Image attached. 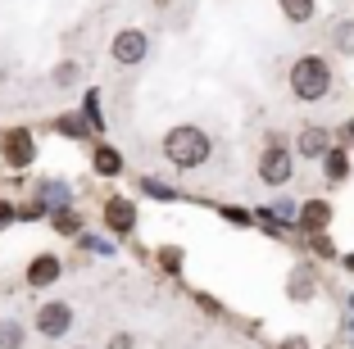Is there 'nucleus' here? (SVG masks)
Wrapping results in <instances>:
<instances>
[{
    "label": "nucleus",
    "instance_id": "obj_1",
    "mask_svg": "<svg viewBox=\"0 0 354 349\" xmlns=\"http://www.w3.org/2000/svg\"><path fill=\"white\" fill-rule=\"evenodd\" d=\"M209 154H214V141H209L205 127L177 123V127L164 132V159L177 168V173H196L200 164H209Z\"/></svg>",
    "mask_w": 354,
    "mask_h": 349
},
{
    "label": "nucleus",
    "instance_id": "obj_2",
    "mask_svg": "<svg viewBox=\"0 0 354 349\" xmlns=\"http://www.w3.org/2000/svg\"><path fill=\"white\" fill-rule=\"evenodd\" d=\"M286 86H291V95L304 100V104L327 100V91H332V64H327L323 55H300V59L291 64V73H286Z\"/></svg>",
    "mask_w": 354,
    "mask_h": 349
},
{
    "label": "nucleus",
    "instance_id": "obj_3",
    "mask_svg": "<svg viewBox=\"0 0 354 349\" xmlns=\"http://www.w3.org/2000/svg\"><path fill=\"white\" fill-rule=\"evenodd\" d=\"M291 177H295V154H291V145H286V141L272 136V141L259 150V182L263 186H286Z\"/></svg>",
    "mask_w": 354,
    "mask_h": 349
},
{
    "label": "nucleus",
    "instance_id": "obj_4",
    "mask_svg": "<svg viewBox=\"0 0 354 349\" xmlns=\"http://www.w3.org/2000/svg\"><path fill=\"white\" fill-rule=\"evenodd\" d=\"M32 327H37V336H46V340H64L68 331H73V304H68V299H50V304H41Z\"/></svg>",
    "mask_w": 354,
    "mask_h": 349
},
{
    "label": "nucleus",
    "instance_id": "obj_5",
    "mask_svg": "<svg viewBox=\"0 0 354 349\" xmlns=\"http://www.w3.org/2000/svg\"><path fill=\"white\" fill-rule=\"evenodd\" d=\"M150 55V37L141 28H123L114 32V41H109V59L123 64V68H136V64Z\"/></svg>",
    "mask_w": 354,
    "mask_h": 349
},
{
    "label": "nucleus",
    "instance_id": "obj_6",
    "mask_svg": "<svg viewBox=\"0 0 354 349\" xmlns=\"http://www.w3.org/2000/svg\"><path fill=\"white\" fill-rule=\"evenodd\" d=\"M0 159L10 168H28L37 159V141H32L28 127H10V132L0 136Z\"/></svg>",
    "mask_w": 354,
    "mask_h": 349
},
{
    "label": "nucleus",
    "instance_id": "obj_7",
    "mask_svg": "<svg viewBox=\"0 0 354 349\" xmlns=\"http://www.w3.org/2000/svg\"><path fill=\"white\" fill-rule=\"evenodd\" d=\"M104 227L118 232V236H127V232L136 227V205L127 196H109L104 200Z\"/></svg>",
    "mask_w": 354,
    "mask_h": 349
},
{
    "label": "nucleus",
    "instance_id": "obj_8",
    "mask_svg": "<svg viewBox=\"0 0 354 349\" xmlns=\"http://www.w3.org/2000/svg\"><path fill=\"white\" fill-rule=\"evenodd\" d=\"M327 150H332V136H327V127L309 123V127H300V136H295V150H291V154H300V159H323Z\"/></svg>",
    "mask_w": 354,
    "mask_h": 349
},
{
    "label": "nucleus",
    "instance_id": "obj_9",
    "mask_svg": "<svg viewBox=\"0 0 354 349\" xmlns=\"http://www.w3.org/2000/svg\"><path fill=\"white\" fill-rule=\"evenodd\" d=\"M59 277H64V263H59L55 254H37V258L28 263V286H32V290H46V286H55Z\"/></svg>",
    "mask_w": 354,
    "mask_h": 349
},
{
    "label": "nucleus",
    "instance_id": "obj_10",
    "mask_svg": "<svg viewBox=\"0 0 354 349\" xmlns=\"http://www.w3.org/2000/svg\"><path fill=\"white\" fill-rule=\"evenodd\" d=\"M286 295H291V299H300V304H304V299H313V295H318V277H313V267H309V263H295V267H291Z\"/></svg>",
    "mask_w": 354,
    "mask_h": 349
},
{
    "label": "nucleus",
    "instance_id": "obj_11",
    "mask_svg": "<svg viewBox=\"0 0 354 349\" xmlns=\"http://www.w3.org/2000/svg\"><path fill=\"white\" fill-rule=\"evenodd\" d=\"M91 164H95V173H100V177H118V173H123V154H118L114 145H95Z\"/></svg>",
    "mask_w": 354,
    "mask_h": 349
},
{
    "label": "nucleus",
    "instance_id": "obj_12",
    "mask_svg": "<svg viewBox=\"0 0 354 349\" xmlns=\"http://www.w3.org/2000/svg\"><path fill=\"white\" fill-rule=\"evenodd\" d=\"M327 223H332V209H327L323 200H309V205L300 209V227H304V232H309V227H313V232H323Z\"/></svg>",
    "mask_w": 354,
    "mask_h": 349
},
{
    "label": "nucleus",
    "instance_id": "obj_13",
    "mask_svg": "<svg viewBox=\"0 0 354 349\" xmlns=\"http://www.w3.org/2000/svg\"><path fill=\"white\" fill-rule=\"evenodd\" d=\"M332 50L345 55V59H354V19H341L332 28Z\"/></svg>",
    "mask_w": 354,
    "mask_h": 349
},
{
    "label": "nucleus",
    "instance_id": "obj_14",
    "mask_svg": "<svg viewBox=\"0 0 354 349\" xmlns=\"http://www.w3.org/2000/svg\"><path fill=\"white\" fill-rule=\"evenodd\" d=\"M323 164H327V182H332V186H341L345 177H350V154H345V150H327Z\"/></svg>",
    "mask_w": 354,
    "mask_h": 349
},
{
    "label": "nucleus",
    "instance_id": "obj_15",
    "mask_svg": "<svg viewBox=\"0 0 354 349\" xmlns=\"http://www.w3.org/2000/svg\"><path fill=\"white\" fill-rule=\"evenodd\" d=\"M28 345V327L14 318H0V349H23Z\"/></svg>",
    "mask_w": 354,
    "mask_h": 349
},
{
    "label": "nucleus",
    "instance_id": "obj_16",
    "mask_svg": "<svg viewBox=\"0 0 354 349\" xmlns=\"http://www.w3.org/2000/svg\"><path fill=\"white\" fill-rule=\"evenodd\" d=\"M55 232H59V236H77V232H82V214H77V209H59V214H55Z\"/></svg>",
    "mask_w": 354,
    "mask_h": 349
},
{
    "label": "nucleus",
    "instance_id": "obj_17",
    "mask_svg": "<svg viewBox=\"0 0 354 349\" xmlns=\"http://www.w3.org/2000/svg\"><path fill=\"white\" fill-rule=\"evenodd\" d=\"M281 14H286V23H309L313 0H281Z\"/></svg>",
    "mask_w": 354,
    "mask_h": 349
},
{
    "label": "nucleus",
    "instance_id": "obj_18",
    "mask_svg": "<svg viewBox=\"0 0 354 349\" xmlns=\"http://www.w3.org/2000/svg\"><path fill=\"white\" fill-rule=\"evenodd\" d=\"M109 349H136V336L132 331H114V336H109Z\"/></svg>",
    "mask_w": 354,
    "mask_h": 349
},
{
    "label": "nucleus",
    "instance_id": "obj_19",
    "mask_svg": "<svg viewBox=\"0 0 354 349\" xmlns=\"http://www.w3.org/2000/svg\"><path fill=\"white\" fill-rule=\"evenodd\" d=\"M55 82H59V86L77 82V64H59V68H55Z\"/></svg>",
    "mask_w": 354,
    "mask_h": 349
},
{
    "label": "nucleus",
    "instance_id": "obj_20",
    "mask_svg": "<svg viewBox=\"0 0 354 349\" xmlns=\"http://www.w3.org/2000/svg\"><path fill=\"white\" fill-rule=\"evenodd\" d=\"M14 223V205L10 200H0V227H10Z\"/></svg>",
    "mask_w": 354,
    "mask_h": 349
},
{
    "label": "nucleus",
    "instance_id": "obj_21",
    "mask_svg": "<svg viewBox=\"0 0 354 349\" xmlns=\"http://www.w3.org/2000/svg\"><path fill=\"white\" fill-rule=\"evenodd\" d=\"M281 349H304V340H300V336H291V340H281Z\"/></svg>",
    "mask_w": 354,
    "mask_h": 349
},
{
    "label": "nucleus",
    "instance_id": "obj_22",
    "mask_svg": "<svg viewBox=\"0 0 354 349\" xmlns=\"http://www.w3.org/2000/svg\"><path fill=\"white\" fill-rule=\"evenodd\" d=\"M345 267H354V258H345Z\"/></svg>",
    "mask_w": 354,
    "mask_h": 349
},
{
    "label": "nucleus",
    "instance_id": "obj_23",
    "mask_svg": "<svg viewBox=\"0 0 354 349\" xmlns=\"http://www.w3.org/2000/svg\"><path fill=\"white\" fill-rule=\"evenodd\" d=\"M73 349H86V345H73Z\"/></svg>",
    "mask_w": 354,
    "mask_h": 349
},
{
    "label": "nucleus",
    "instance_id": "obj_24",
    "mask_svg": "<svg viewBox=\"0 0 354 349\" xmlns=\"http://www.w3.org/2000/svg\"><path fill=\"white\" fill-rule=\"evenodd\" d=\"M350 132H354V123H350Z\"/></svg>",
    "mask_w": 354,
    "mask_h": 349
}]
</instances>
